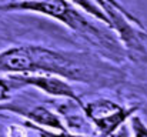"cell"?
Wrapping results in <instances>:
<instances>
[{"instance_id": "obj_1", "label": "cell", "mask_w": 147, "mask_h": 137, "mask_svg": "<svg viewBox=\"0 0 147 137\" xmlns=\"http://www.w3.org/2000/svg\"><path fill=\"white\" fill-rule=\"evenodd\" d=\"M92 72L87 51L63 50L42 45H20L0 50V73H46L67 82L83 83Z\"/></svg>"}, {"instance_id": "obj_2", "label": "cell", "mask_w": 147, "mask_h": 137, "mask_svg": "<svg viewBox=\"0 0 147 137\" xmlns=\"http://www.w3.org/2000/svg\"><path fill=\"white\" fill-rule=\"evenodd\" d=\"M0 11L37 13L46 16L64 24L73 33L98 50L106 59L120 63L126 56L120 40L114 34H110L89 20L87 14H84L83 10L70 0H17L0 4Z\"/></svg>"}, {"instance_id": "obj_3", "label": "cell", "mask_w": 147, "mask_h": 137, "mask_svg": "<svg viewBox=\"0 0 147 137\" xmlns=\"http://www.w3.org/2000/svg\"><path fill=\"white\" fill-rule=\"evenodd\" d=\"M80 109L87 120L96 127L100 137H113L137 111L136 106H124L104 97L86 103L83 101Z\"/></svg>"}, {"instance_id": "obj_4", "label": "cell", "mask_w": 147, "mask_h": 137, "mask_svg": "<svg viewBox=\"0 0 147 137\" xmlns=\"http://www.w3.org/2000/svg\"><path fill=\"white\" fill-rule=\"evenodd\" d=\"M10 82L14 86V90L23 89V87H34L37 90L43 91L45 94H49L51 97H60L67 99L70 101H74L79 107L82 106L83 100L77 96L73 86L54 74H46V73H33V74H10Z\"/></svg>"}, {"instance_id": "obj_5", "label": "cell", "mask_w": 147, "mask_h": 137, "mask_svg": "<svg viewBox=\"0 0 147 137\" xmlns=\"http://www.w3.org/2000/svg\"><path fill=\"white\" fill-rule=\"evenodd\" d=\"M0 111H9L14 113L17 116L24 117L27 121L34 123L37 126L51 129V130H66V123L60 119V116L54 111H51L49 107L42 104H19L11 103L10 100L0 103Z\"/></svg>"}, {"instance_id": "obj_6", "label": "cell", "mask_w": 147, "mask_h": 137, "mask_svg": "<svg viewBox=\"0 0 147 137\" xmlns=\"http://www.w3.org/2000/svg\"><path fill=\"white\" fill-rule=\"evenodd\" d=\"M23 126L27 129V130H32L34 133H37L39 137H94V136H87V134H77V133H73L70 130H51V129H46V127H42V126H37L34 123H30V121H24Z\"/></svg>"}, {"instance_id": "obj_7", "label": "cell", "mask_w": 147, "mask_h": 137, "mask_svg": "<svg viewBox=\"0 0 147 137\" xmlns=\"http://www.w3.org/2000/svg\"><path fill=\"white\" fill-rule=\"evenodd\" d=\"M70 1L74 3L77 7H80L84 13L93 16L94 19H97L98 22H101V23H104V24L109 26V19H107V16L104 14V11L101 10V7L97 6L93 0H70Z\"/></svg>"}, {"instance_id": "obj_8", "label": "cell", "mask_w": 147, "mask_h": 137, "mask_svg": "<svg viewBox=\"0 0 147 137\" xmlns=\"http://www.w3.org/2000/svg\"><path fill=\"white\" fill-rule=\"evenodd\" d=\"M93 1H94V0H93ZM103 1H104V3H107V4H110L111 7H114L119 13H121V14H123V16H124L127 20H129V22H131V23H133L134 26H137L139 29L146 30V26L142 23V20H140L139 17H136L131 11H129V10H127V9H126V7H124V6H123L120 1H119V0H103Z\"/></svg>"}, {"instance_id": "obj_9", "label": "cell", "mask_w": 147, "mask_h": 137, "mask_svg": "<svg viewBox=\"0 0 147 137\" xmlns=\"http://www.w3.org/2000/svg\"><path fill=\"white\" fill-rule=\"evenodd\" d=\"M130 123L131 137H147V124L136 113L127 120Z\"/></svg>"}, {"instance_id": "obj_10", "label": "cell", "mask_w": 147, "mask_h": 137, "mask_svg": "<svg viewBox=\"0 0 147 137\" xmlns=\"http://www.w3.org/2000/svg\"><path fill=\"white\" fill-rule=\"evenodd\" d=\"M11 91H14V86L10 79H0V103L10 100Z\"/></svg>"}, {"instance_id": "obj_11", "label": "cell", "mask_w": 147, "mask_h": 137, "mask_svg": "<svg viewBox=\"0 0 147 137\" xmlns=\"http://www.w3.org/2000/svg\"><path fill=\"white\" fill-rule=\"evenodd\" d=\"M29 130L23 124H11L7 129V137H29Z\"/></svg>"}, {"instance_id": "obj_12", "label": "cell", "mask_w": 147, "mask_h": 137, "mask_svg": "<svg viewBox=\"0 0 147 137\" xmlns=\"http://www.w3.org/2000/svg\"><path fill=\"white\" fill-rule=\"evenodd\" d=\"M139 37H140V40L143 42V45H144V47L147 49V29L146 30H143V29H139Z\"/></svg>"}, {"instance_id": "obj_13", "label": "cell", "mask_w": 147, "mask_h": 137, "mask_svg": "<svg viewBox=\"0 0 147 137\" xmlns=\"http://www.w3.org/2000/svg\"><path fill=\"white\" fill-rule=\"evenodd\" d=\"M1 117H3V114H1V111H0V119H1Z\"/></svg>"}]
</instances>
